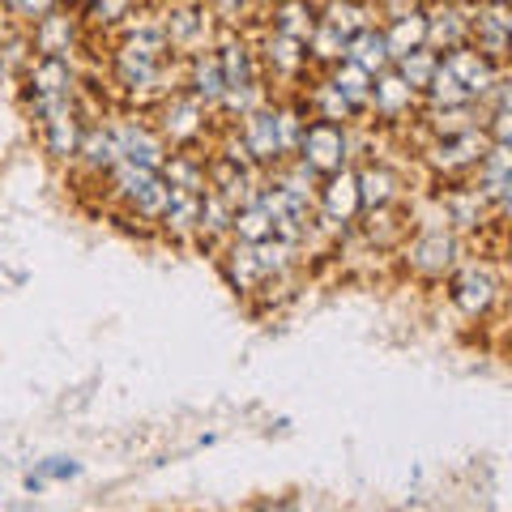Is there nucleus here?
<instances>
[{"label":"nucleus","instance_id":"obj_1","mask_svg":"<svg viewBox=\"0 0 512 512\" xmlns=\"http://www.w3.org/2000/svg\"><path fill=\"white\" fill-rule=\"evenodd\" d=\"M26 82H30V111H35V116H47V111L73 103V69L64 56L30 60Z\"/></svg>","mask_w":512,"mask_h":512},{"label":"nucleus","instance_id":"obj_2","mask_svg":"<svg viewBox=\"0 0 512 512\" xmlns=\"http://www.w3.org/2000/svg\"><path fill=\"white\" fill-rule=\"evenodd\" d=\"M299 163L312 175H333L346 167V128L338 120H316L299 137Z\"/></svg>","mask_w":512,"mask_h":512},{"label":"nucleus","instance_id":"obj_3","mask_svg":"<svg viewBox=\"0 0 512 512\" xmlns=\"http://www.w3.org/2000/svg\"><path fill=\"white\" fill-rule=\"evenodd\" d=\"M444 69L470 90V99H487L491 86L500 82V64L487 60L483 52H478V47H466V43H461V47H448Z\"/></svg>","mask_w":512,"mask_h":512},{"label":"nucleus","instance_id":"obj_4","mask_svg":"<svg viewBox=\"0 0 512 512\" xmlns=\"http://www.w3.org/2000/svg\"><path fill=\"white\" fill-rule=\"evenodd\" d=\"M448 295H453V303L466 316H483L491 303H495V278L487 274V269L478 265H466L461 274L453 278V286H448Z\"/></svg>","mask_w":512,"mask_h":512},{"label":"nucleus","instance_id":"obj_5","mask_svg":"<svg viewBox=\"0 0 512 512\" xmlns=\"http://www.w3.org/2000/svg\"><path fill=\"white\" fill-rule=\"evenodd\" d=\"M483 154H487V133H483V124H478V128H466V133H457V137H444L440 146L431 150V163L444 167V171H461V167L483 163Z\"/></svg>","mask_w":512,"mask_h":512},{"label":"nucleus","instance_id":"obj_6","mask_svg":"<svg viewBox=\"0 0 512 512\" xmlns=\"http://www.w3.org/2000/svg\"><path fill=\"white\" fill-rule=\"evenodd\" d=\"M244 150L252 163H278L282 150H278V111H265V107H252L244 116Z\"/></svg>","mask_w":512,"mask_h":512},{"label":"nucleus","instance_id":"obj_7","mask_svg":"<svg viewBox=\"0 0 512 512\" xmlns=\"http://www.w3.org/2000/svg\"><path fill=\"white\" fill-rule=\"evenodd\" d=\"M457 261V244H453V235H444V231H427L414 239V248H410V265L419 269L423 278H444L448 269H453Z\"/></svg>","mask_w":512,"mask_h":512},{"label":"nucleus","instance_id":"obj_8","mask_svg":"<svg viewBox=\"0 0 512 512\" xmlns=\"http://www.w3.org/2000/svg\"><path fill=\"white\" fill-rule=\"evenodd\" d=\"M320 210H325L329 222H350L363 205H359V184H355V171H333L325 175V188H320Z\"/></svg>","mask_w":512,"mask_h":512},{"label":"nucleus","instance_id":"obj_9","mask_svg":"<svg viewBox=\"0 0 512 512\" xmlns=\"http://www.w3.org/2000/svg\"><path fill=\"white\" fill-rule=\"evenodd\" d=\"M43 120V141H47V150H52L56 158H73L77 154V146H82V120H77V107L73 103H64V107H56V111H47V116H39Z\"/></svg>","mask_w":512,"mask_h":512},{"label":"nucleus","instance_id":"obj_10","mask_svg":"<svg viewBox=\"0 0 512 512\" xmlns=\"http://www.w3.org/2000/svg\"><path fill=\"white\" fill-rule=\"evenodd\" d=\"M111 137H116L120 158H128V163L150 167V171H158V167L167 163V146L150 133V128H141V124H120Z\"/></svg>","mask_w":512,"mask_h":512},{"label":"nucleus","instance_id":"obj_11","mask_svg":"<svg viewBox=\"0 0 512 512\" xmlns=\"http://www.w3.org/2000/svg\"><path fill=\"white\" fill-rule=\"evenodd\" d=\"M410 103H414V86L397 69H380L372 77V99H367V107H376V116L397 120L402 111H410Z\"/></svg>","mask_w":512,"mask_h":512},{"label":"nucleus","instance_id":"obj_12","mask_svg":"<svg viewBox=\"0 0 512 512\" xmlns=\"http://www.w3.org/2000/svg\"><path fill=\"white\" fill-rule=\"evenodd\" d=\"M508 26L512 22H508V9L500 5V0H491L483 18H470V30L478 35V52H483L487 60H495V64H500L504 52H508Z\"/></svg>","mask_w":512,"mask_h":512},{"label":"nucleus","instance_id":"obj_13","mask_svg":"<svg viewBox=\"0 0 512 512\" xmlns=\"http://www.w3.org/2000/svg\"><path fill=\"white\" fill-rule=\"evenodd\" d=\"M73 43H77V26L73 18H64V13H43L39 26H35V47L43 56H69L73 52Z\"/></svg>","mask_w":512,"mask_h":512},{"label":"nucleus","instance_id":"obj_14","mask_svg":"<svg viewBox=\"0 0 512 512\" xmlns=\"http://www.w3.org/2000/svg\"><path fill=\"white\" fill-rule=\"evenodd\" d=\"M346 60H355L359 69H367V73H380V69H389L393 64V56H389V43H384V35L380 30H359V35H350V47H346Z\"/></svg>","mask_w":512,"mask_h":512},{"label":"nucleus","instance_id":"obj_15","mask_svg":"<svg viewBox=\"0 0 512 512\" xmlns=\"http://www.w3.org/2000/svg\"><path fill=\"white\" fill-rule=\"evenodd\" d=\"M384 43H389L393 60H402L406 52H414V47H423L427 43V13H419V9L402 13V18L384 30Z\"/></svg>","mask_w":512,"mask_h":512},{"label":"nucleus","instance_id":"obj_16","mask_svg":"<svg viewBox=\"0 0 512 512\" xmlns=\"http://www.w3.org/2000/svg\"><path fill=\"white\" fill-rule=\"evenodd\" d=\"M201 116H205V103H201V99H192V94H188V99H171L167 120H163L167 137H171V141H180V146H184V141H192V137L201 133V124H205Z\"/></svg>","mask_w":512,"mask_h":512},{"label":"nucleus","instance_id":"obj_17","mask_svg":"<svg viewBox=\"0 0 512 512\" xmlns=\"http://www.w3.org/2000/svg\"><path fill=\"white\" fill-rule=\"evenodd\" d=\"M201 197L205 192H171V205L163 210V227L175 235V239H184L197 231V218H201Z\"/></svg>","mask_w":512,"mask_h":512},{"label":"nucleus","instance_id":"obj_18","mask_svg":"<svg viewBox=\"0 0 512 512\" xmlns=\"http://www.w3.org/2000/svg\"><path fill=\"white\" fill-rule=\"evenodd\" d=\"M231 235L239 239V244H261V239L274 235V218L261 210V201L235 205V214H231Z\"/></svg>","mask_w":512,"mask_h":512},{"label":"nucleus","instance_id":"obj_19","mask_svg":"<svg viewBox=\"0 0 512 512\" xmlns=\"http://www.w3.org/2000/svg\"><path fill=\"white\" fill-rule=\"evenodd\" d=\"M333 90L346 99L350 111H367V99H372V73L359 69L355 60H346L338 73H333Z\"/></svg>","mask_w":512,"mask_h":512},{"label":"nucleus","instance_id":"obj_20","mask_svg":"<svg viewBox=\"0 0 512 512\" xmlns=\"http://www.w3.org/2000/svg\"><path fill=\"white\" fill-rule=\"evenodd\" d=\"M470 39V18L461 9H440L427 18V43L436 47H461Z\"/></svg>","mask_w":512,"mask_h":512},{"label":"nucleus","instance_id":"obj_21","mask_svg":"<svg viewBox=\"0 0 512 512\" xmlns=\"http://www.w3.org/2000/svg\"><path fill=\"white\" fill-rule=\"evenodd\" d=\"M359 184V205H367V210H384L393 197H397V175L384 171V167H367L355 175Z\"/></svg>","mask_w":512,"mask_h":512},{"label":"nucleus","instance_id":"obj_22","mask_svg":"<svg viewBox=\"0 0 512 512\" xmlns=\"http://www.w3.org/2000/svg\"><path fill=\"white\" fill-rule=\"evenodd\" d=\"M218 64H222V77H227V90H244V86H256V69H252V52L239 39L222 43L218 52Z\"/></svg>","mask_w":512,"mask_h":512},{"label":"nucleus","instance_id":"obj_23","mask_svg":"<svg viewBox=\"0 0 512 512\" xmlns=\"http://www.w3.org/2000/svg\"><path fill=\"white\" fill-rule=\"evenodd\" d=\"M222 94H227V77H222L218 56H197L192 60V99L222 103Z\"/></svg>","mask_w":512,"mask_h":512},{"label":"nucleus","instance_id":"obj_24","mask_svg":"<svg viewBox=\"0 0 512 512\" xmlns=\"http://www.w3.org/2000/svg\"><path fill=\"white\" fill-rule=\"evenodd\" d=\"M312 26H316V13H312L308 0H282V5L274 9V30H278V35H286V39L303 43L312 35Z\"/></svg>","mask_w":512,"mask_h":512},{"label":"nucleus","instance_id":"obj_25","mask_svg":"<svg viewBox=\"0 0 512 512\" xmlns=\"http://www.w3.org/2000/svg\"><path fill=\"white\" fill-rule=\"evenodd\" d=\"M227 278H231V286L235 291H261V282H265V274H261V265H256V256H252V244H239L231 256H227Z\"/></svg>","mask_w":512,"mask_h":512},{"label":"nucleus","instance_id":"obj_26","mask_svg":"<svg viewBox=\"0 0 512 512\" xmlns=\"http://www.w3.org/2000/svg\"><path fill=\"white\" fill-rule=\"evenodd\" d=\"M77 154H82L86 167H94V171H111V167L120 163L116 137L103 133V128H90V133H82V146H77Z\"/></svg>","mask_w":512,"mask_h":512},{"label":"nucleus","instance_id":"obj_27","mask_svg":"<svg viewBox=\"0 0 512 512\" xmlns=\"http://www.w3.org/2000/svg\"><path fill=\"white\" fill-rule=\"evenodd\" d=\"M252 256H256V265H261L265 278H278V274H286V269L295 265V244L269 235V239H261V244H252Z\"/></svg>","mask_w":512,"mask_h":512},{"label":"nucleus","instance_id":"obj_28","mask_svg":"<svg viewBox=\"0 0 512 512\" xmlns=\"http://www.w3.org/2000/svg\"><path fill=\"white\" fill-rule=\"evenodd\" d=\"M325 22L338 26L342 35H359V30L372 26V9H367L363 0H333L325 9Z\"/></svg>","mask_w":512,"mask_h":512},{"label":"nucleus","instance_id":"obj_29","mask_svg":"<svg viewBox=\"0 0 512 512\" xmlns=\"http://www.w3.org/2000/svg\"><path fill=\"white\" fill-rule=\"evenodd\" d=\"M158 175L175 188V192H205V167H197L192 158H167Z\"/></svg>","mask_w":512,"mask_h":512},{"label":"nucleus","instance_id":"obj_30","mask_svg":"<svg viewBox=\"0 0 512 512\" xmlns=\"http://www.w3.org/2000/svg\"><path fill=\"white\" fill-rule=\"evenodd\" d=\"M436 52L423 43V47H414V52H406L402 60H397V73L406 77V82L414 86V90H427V82H431V73H436Z\"/></svg>","mask_w":512,"mask_h":512},{"label":"nucleus","instance_id":"obj_31","mask_svg":"<svg viewBox=\"0 0 512 512\" xmlns=\"http://www.w3.org/2000/svg\"><path fill=\"white\" fill-rule=\"evenodd\" d=\"M312 47V56L320 60H346V47H350V35H342L338 26H329V22H316L312 26V35L303 39Z\"/></svg>","mask_w":512,"mask_h":512},{"label":"nucleus","instance_id":"obj_32","mask_svg":"<svg viewBox=\"0 0 512 512\" xmlns=\"http://www.w3.org/2000/svg\"><path fill=\"white\" fill-rule=\"evenodd\" d=\"M265 60L274 64L278 73H299L303 60H308V52H303L299 39H286V35H278V30H274V39L265 43Z\"/></svg>","mask_w":512,"mask_h":512},{"label":"nucleus","instance_id":"obj_33","mask_svg":"<svg viewBox=\"0 0 512 512\" xmlns=\"http://www.w3.org/2000/svg\"><path fill=\"white\" fill-rule=\"evenodd\" d=\"M427 94L436 99V107H466V103H474L470 90L461 86L457 77L444 69V64H436V73H431V82H427Z\"/></svg>","mask_w":512,"mask_h":512},{"label":"nucleus","instance_id":"obj_34","mask_svg":"<svg viewBox=\"0 0 512 512\" xmlns=\"http://www.w3.org/2000/svg\"><path fill=\"white\" fill-rule=\"evenodd\" d=\"M171 192H175V188L163 180V175H154V180L141 188L137 197H128V201L137 205V214H141V218H163V210L171 205Z\"/></svg>","mask_w":512,"mask_h":512},{"label":"nucleus","instance_id":"obj_35","mask_svg":"<svg viewBox=\"0 0 512 512\" xmlns=\"http://www.w3.org/2000/svg\"><path fill=\"white\" fill-rule=\"evenodd\" d=\"M163 30H167V43L188 47V43H197V39H201L205 18H201L197 9H180V13H171V18L163 22Z\"/></svg>","mask_w":512,"mask_h":512},{"label":"nucleus","instance_id":"obj_36","mask_svg":"<svg viewBox=\"0 0 512 512\" xmlns=\"http://www.w3.org/2000/svg\"><path fill=\"white\" fill-rule=\"evenodd\" d=\"M483 120L474 116V107H440L436 116H431V128H436L440 137H457V133H466V128H478Z\"/></svg>","mask_w":512,"mask_h":512},{"label":"nucleus","instance_id":"obj_37","mask_svg":"<svg viewBox=\"0 0 512 512\" xmlns=\"http://www.w3.org/2000/svg\"><path fill=\"white\" fill-rule=\"evenodd\" d=\"M448 205V214H453V222H457V227H478V222H483V192H453V197H448L444 201Z\"/></svg>","mask_w":512,"mask_h":512},{"label":"nucleus","instance_id":"obj_38","mask_svg":"<svg viewBox=\"0 0 512 512\" xmlns=\"http://www.w3.org/2000/svg\"><path fill=\"white\" fill-rule=\"evenodd\" d=\"M316 107H320V120H350V116H355V111H350L346 107V99H342V94L338 90H333V82H325V86H320L316 90Z\"/></svg>","mask_w":512,"mask_h":512},{"label":"nucleus","instance_id":"obj_39","mask_svg":"<svg viewBox=\"0 0 512 512\" xmlns=\"http://www.w3.org/2000/svg\"><path fill=\"white\" fill-rule=\"evenodd\" d=\"M299 137H303V120L295 111H278V150L282 154H295L299 150Z\"/></svg>","mask_w":512,"mask_h":512},{"label":"nucleus","instance_id":"obj_40","mask_svg":"<svg viewBox=\"0 0 512 512\" xmlns=\"http://www.w3.org/2000/svg\"><path fill=\"white\" fill-rule=\"evenodd\" d=\"M128 5H133V0H90V18L99 22V26H116V22H124L128 18Z\"/></svg>","mask_w":512,"mask_h":512},{"label":"nucleus","instance_id":"obj_41","mask_svg":"<svg viewBox=\"0 0 512 512\" xmlns=\"http://www.w3.org/2000/svg\"><path fill=\"white\" fill-rule=\"evenodd\" d=\"M82 474V466H77L73 457H47L43 466H39V478L47 483V478H52V483H64V478H77Z\"/></svg>","mask_w":512,"mask_h":512},{"label":"nucleus","instance_id":"obj_42","mask_svg":"<svg viewBox=\"0 0 512 512\" xmlns=\"http://www.w3.org/2000/svg\"><path fill=\"white\" fill-rule=\"evenodd\" d=\"M13 9L26 13V18H43V13H52V9H56V0H18Z\"/></svg>","mask_w":512,"mask_h":512},{"label":"nucleus","instance_id":"obj_43","mask_svg":"<svg viewBox=\"0 0 512 512\" xmlns=\"http://www.w3.org/2000/svg\"><path fill=\"white\" fill-rule=\"evenodd\" d=\"M5 5H9V9H13V5H18V0H5Z\"/></svg>","mask_w":512,"mask_h":512},{"label":"nucleus","instance_id":"obj_44","mask_svg":"<svg viewBox=\"0 0 512 512\" xmlns=\"http://www.w3.org/2000/svg\"><path fill=\"white\" fill-rule=\"evenodd\" d=\"M77 5H90V0H77Z\"/></svg>","mask_w":512,"mask_h":512},{"label":"nucleus","instance_id":"obj_45","mask_svg":"<svg viewBox=\"0 0 512 512\" xmlns=\"http://www.w3.org/2000/svg\"><path fill=\"white\" fill-rule=\"evenodd\" d=\"M500 5H504V0H500Z\"/></svg>","mask_w":512,"mask_h":512}]
</instances>
